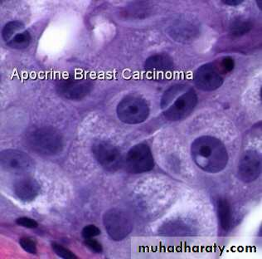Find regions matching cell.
I'll list each match as a JSON object with an SVG mask.
<instances>
[{
	"mask_svg": "<svg viewBox=\"0 0 262 259\" xmlns=\"http://www.w3.org/2000/svg\"><path fill=\"white\" fill-rule=\"evenodd\" d=\"M252 29V23L248 20H237L230 27V35L233 37H240L246 35Z\"/></svg>",
	"mask_w": 262,
	"mask_h": 259,
	"instance_id": "e0dca14e",
	"label": "cell"
},
{
	"mask_svg": "<svg viewBox=\"0 0 262 259\" xmlns=\"http://www.w3.org/2000/svg\"><path fill=\"white\" fill-rule=\"evenodd\" d=\"M84 245H85L88 249L92 251L93 253H100L103 251V247L97 240L94 239H88L84 241Z\"/></svg>",
	"mask_w": 262,
	"mask_h": 259,
	"instance_id": "603a6c76",
	"label": "cell"
},
{
	"mask_svg": "<svg viewBox=\"0 0 262 259\" xmlns=\"http://www.w3.org/2000/svg\"><path fill=\"white\" fill-rule=\"evenodd\" d=\"M191 156L195 165L208 173L223 171L228 163L227 148L214 136H203L196 138L191 145Z\"/></svg>",
	"mask_w": 262,
	"mask_h": 259,
	"instance_id": "6da1fadb",
	"label": "cell"
},
{
	"mask_svg": "<svg viewBox=\"0 0 262 259\" xmlns=\"http://www.w3.org/2000/svg\"><path fill=\"white\" fill-rule=\"evenodd\" d=\"M116 113L124 123L136 125L142 123L149 117V105L142 97L129 95L120 101L116 108Z\"/></svg>",
	"mask_w": 262,
	"mask_h": 259,
	"instance_id": "277c9868",
	"label": "cell"
},
{
	"mask_svg": "<svg viewBox=\"0 0 262 259\" xmlns=\"http://www.w3.org/2000/svg\"><path fill=\"white\" fill-rule=\"evenodd\" d=\"M105 230L114 241H121L132 232L133 223L129 214L120 209H111L103 216Z\"/></svg>",
	"mask_w": 262,
	"mask_h": 259,
	"instance_id": "5b68a950",
	"label": "cell"
},
{
	"mask_svg": "<svg viewBox=\"0 0 262 259\" xmlns=\"http://www.w3.org/2000/svg\"><path fill=\"white\" fill-rule=\"evenodd\" d=\"M184 85H175L165 92L161 99L164 117L170 121L187 118L198 104V95L193 89L185 90Z\"/></svg>",
	"mask_w": 262,
	"mask_h": 259,
	"instance_id": "7a4b0ae2",
	"label": "cell"
},
{
	"mask_svg": "<svg viewBox=\"0 0 262 259\" xmlns=\"http://www.w3.org/2000/svg\"><path fill=\"white\" fill-rule=\"evenodd\" d=\"M31 40H32V37L30 33L26 29H24L23 31L17 33L15 36H13L6 44L11 49L21 50L29 46Z\"/></svg>",
	"mask_w": 262,
	"mask_h": 259,
	"instance_id": "2e32d148",
	"label": "cell"
},
{
	"mask_svg": "<svg viewBox=\"0 0 262 259\" xmlns=\"http://www.w3.org/2000/svg\"><path fill=\"white\" fill-rule=\"evenodd\" d=\"M41 186L35 179L24 176L13 185V192L18 200L24 203L32 202L39 196Z\"/></svg>",
	"mask_w": 262,
	"mask_h": 259,
	"instance_id": "5bb4252c",
	"label": "cell"
},
{
	"mask_svg": "<svg viewBox=\"0 0 262 259\" xmlns=\"http://www.w3.org/2000/svg\"><path fill=\"white\" fill-rule=\"evenodd\" d=\"M52 248H53V252H54V253H56V254H57L58 257H61V258H77V257H76V255L72 253V252H71L69 249H68V248L62 246V245H61V244H57V243H56V242H53V244H52Z\"/></svg>",
	"mask_w": 262,
	"mask_h": 259,
	"instance_id": "d6986e66",
	"label": "cell"
},
{
	"mask_svg": "<svg viewBox=\"0 0 262 259\" xmlns=\"http://www.w3.org/2000/svg\"><path fill=\"white\" fill-rule=\"evenodd\" d=\"M216 213L219 222L223 230L228 231L232 226V209L229 202L226 199L221 198L216 203Z\"/></svg>",
	"mask_w": 262,
	"mask_h": 259,
	"instance_id": "9a60e30c",
	"label": "cell"
},
{
	"mask_svg": "<svg viewBox=\"0 0 262 259\" xmlns=\"http://www.w3.org/2000/svg\"><path fill=\"white\" fill-rule=\"evenodd\" d=\"M223 73L216 64L212 62L199 67L193 75V81L196 88L204 92L219 89L223 85Z\"/></svg>",
	"mask_w": 262,
	"mask_h": 259,
	"instance_id": "30bf717a",
	"label": "cell"
},
{
	"mask_svg": "<svg viewBox=\"0 0 262 259\" xmlns=\"http://www.w3.org/2000/svg\"><path fill=\"white\" fill-rule=\"evenodd\" d=\"M234 66H235V62L232 59V57H224L223 59L221 60L220 63H219V70L221 73H227L232 72L233 70Z\"/></svg>",
	"mask_w": 262,
	"mask_h": 259,
	"instance_id": "7402d4cb",
	"label": "cell"
},
{
	"mask_svg": "<svg viewBox=\"0 0 262 259\" xmlns=\"http://www.w3.org/2000/svg\"><path fill=\"white\" fill-rule=\"evenodd\" d=\"M100 234H101L100 228L98 227L95 226V225H92V224L84 227L82 232H81V235L85 240L93 239V238L99 236Z\"/></svg>",
	"mask_w": 262,
	"mask_h": 259,
	"instance_id": "44dd1931",
	"label": "cell"
},
{
	"mask_svg": "<svg viewBox=\"0 0 262 259\" xmlns=\"http://www.w3.org/2000/svg\"><path fill=\"white\" fill-rule=\"evenodd\" d=\"M200 25L193 17H182L168 29V35L179 42H189L199 36Z\"/></svg>",
	"mask_w": 262,
	"mask_h": 259,
	"instance_id": "7c38bea8",
	"label": "cell"
},
{
	"mask_svg": "<svg viewBox=\"0 0 262 259\" xmlns=\"http://www.w3.org/2000/svg\"><path fill=\"white\" fill-rule=\"evenodd\" d=\"M244 2L243 0H223V4H225L227 5H230V6H236Z\"/></svg>",
	"mask_w": 262,
	"mask_h": 259,
	"instance_id": "d4e9b609",
	"label": "cell"
},
{
	"mask_svg": "<svg viewBox=\"0 0 262 259\" xmlns=\"http://www.w3.org/2000/svg\"><path fill=\"white\" fill-rule=\"evenodd\" d=\"M124 163L127 171L131 174L150 171L155 166V161L150 148L144 143L134 145L127 153Z\"/></svg>",
	"mask_w": 262,
	"mask_h": 259,
	"instance_id": "8992f818",
	"label": "cell"
},
{
	"mask_svg": "<svg viewBox=\"0 0 262 259\" xmlns=\"http://www.w3.org/2000/svg\"><path fill=\"white\" fill-rule=\"evenodd\" d=\"M144 69L152 79L162 81L173 72V59L166 53L155 54L147 58Z\"/></svg>",
	"mask_w": 262,
	"mask_h": 259,
	"instance_id": "4fadbf2b",
	"label": "cell"
},
{
	"mask_svg": "<svg viewBox=\"0 0 262 259\" xmlns=\"http://www.w3.org/2000/svg\"><path fill=\"white\" fill-rule=\"evenodd\" d=\"M1 166L9 173L26 175L33 170L34 161L25 152L18 149H5L1 152Z\"/></svg>",
	"mask_w": 262,
	"mask_h": 259,
	"instance_id": "9c48e42d",
	"label": "cell"
},
{
	"mask_svg": "<svg viewBox=\"0 0 262 259\" xmlns=\"http://www.w3.org/2000/svg\"><path fill=\"white\" fill-rule=\"evenodd\" d=\"M16 224L19 225V226L30 228V229H33V228H37V226H38V224H37L36 220L28 217L18 218V220H16Z\"/></svg>",
	"mask_w": 262,
	"mask_h": 259,
	"instance_id": "cb8c5ba5",
	"label": "cell"
},
{
	"mask_svg": "<svg viewBox=\"0 0 262 259\" xmlns=\"http://www.w3.org/2000/svg\"><path fill=\"white\" fill-rule=\"evenodd\" d=\"M25 29L23 23L19 21H11L9 22L4 27L2 31L3 39L5 42H9V40L11 39L13 36H15L17 33L19 32L23 31Z\"/></svg>",
	"mask_w": 262,
	"mask_h": 259,
	"instance_id": "ac0fdd59",
	"label": "cell"
},
{
	"mask_svg": "<svg viewBox=\"0 0 262 259\" xmlns=\"http://www.w3.org/2000/svg\"><path fill=\"white\" fill-rule=\"evenodd\" d=\"M25 144L31 150L44 156L59 154L64 146L62 136L51 126H37L29 130L25 135Z\"/></svg>",
	"mask_w": 262,
	"mask_h": 259,
	"instance_id": "3957f363",
	"label": "cell"
},
{
	"mask_svg": "<svg viewBox=\"0 0 262 259\" xmlns=\"http://www.w3.org/2000/svg\"><path fill=\"white\" fill-rule=\"evenodd\" d=\"M261 173V156L256 150L249 149L241 156L237 166V176L243 182L251 183L257 180Z\"/></svg>",
	"mask_w": 262,
	"mask_h": 259,
	"instance_id": "8fae6325",
	"label": "cell"
},
{
	"mask_svg": "<svg viewBox=\"0 0 262 259\" xmlns=\"http://www.w3.org/2000/svg\"><path fill=\"white\" fill-rule=\"evenodd\" d=\"M20 246L22 247L27 253L30 254H36L37 253V244L35 241L29 237H22L19 240Z\"/></svg>",
	"mask_w": 262,
	"mask_h": 259,
	"instance_id": "ffe728a7",
	"label": "cell"
},
{
	"mask_svg": "<svg viewBox=\"0 0 262 259\" xmlns=\"http://www.w3.org/2000/svg\"><path fill=\"white\" fill-rule=\"evenodd\" d=\"M92 150L99 165L107 171H117L124 164L121 153L112 143L97 141L92 145Z\"/></svg>",
	"mask_w": 262,
	"mask_h": 259,
	"instance_id": "52a82bcc",
	"label": "cell"
},
{
	"mask_svg": "<svg viewBox=\"0 0 262 259\" xmlns=\"http://www.w3.org/2000/svg\"><path fill=\"white\" fill-rule=\"evenodd\" d=\"M57 89L61 97L72 101H79L91 93L92 82L84 77L69 76L61 78L57 82Z\"/></svg>",
	"mask_w": 262,
	"mask_h": 259,
	"instance_id": "ba28073f",
	"label": "cell"
}]
</instances>
